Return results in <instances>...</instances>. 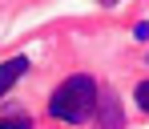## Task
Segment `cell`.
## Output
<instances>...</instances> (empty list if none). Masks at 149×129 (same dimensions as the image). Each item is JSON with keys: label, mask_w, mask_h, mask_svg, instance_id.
<instances>
[{"label": "cell", "mask_w": 149, "mask_h": 129, "mask_svg": "<svg viewBox=\"0 0 149 129\" xmlns=\"http://www.w3.org/2000/svg\"><path fill=\"white\" fill-rule=\"evenodd\" d=\"M0 129H32V117L16 113V117H0Z\"/></svg>", "instance_id": "277c9868"}, {"label": "cell", "mask_w": 149, "mask_h": 129, "mask_svg": "<svg viewBox=\"0 0 149 129\" xmlns=\"http://www.w3.org/2000/svg\"><path fill=\"white\" fill-rule=\"evenodd\" d=\"M97 109H101V129H117L121 125V109H117V97L113 93H105L97 101Z\"/></svg>", "instance_id": "3957f363"}, {"label": "cell", "mask_w": 149, "mask_h": 129, "mask_svg": "<svg viewBox=\"0 0 149 129\" xmlns=\"http://www.w3.org/2000/svg\"><path fill=\"white\" fill-rule=\"evenodd\" d=\"M133 97H137V105H141V109L149 113V81H141V85L133 89Z\"/></svg>", "instance_id": "5b68a950"}, {"label": "cell", "mask_w": 149, "mask_h": 129, "mask_svg": "<svg viewBox=\"0 0 149 129\" xmlns=\"http://www.w3.org/2000/svg\"><path fill=\"white\" fill-rule=\"evenodd\" d=\"M93 109H97V81L85 77V73L61 81V85L52 89V97H49V113L56 117V121H69V125L89 121Z\"/></svg>", "instance_id": "6da1fadb"}, {"label": "cell", "mask_w": 149, "mask_h": 129, "mask_svg": "<svg viewBox=\"0 0 149 129\" xmlns=\"http://www.w3.org/2000/svg\"><path fill=\"white\" fill-rule=\"evenodd\" d=\"M24 73H28V56H12V61H4V65H0V97L24 77Z\"/></svg>", "instance_id": "7a4b0ae2"}]
</instances>
